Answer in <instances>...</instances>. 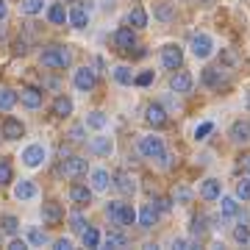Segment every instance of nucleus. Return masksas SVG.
I'll list each match as a JSON object with an SVG mask.
<instances>
[{"label": "nucleus", "mask_w": 250, "mask_h": 250, "mask_svg": "<svg viewBox=\"0 0 250 250\" xmlns=\"http://www.w3.org/2000/svg\"><path fill=\"white\" fill-rule=\"evenodd\" d=\"M70 62H72V53L67 45H47L39 53V64L47 67V70H67Z\"/></svg>", "instance_id": "nucleus-1"}, {"label": "nucleus", "mask_w": 250, "mask_h": 250, "mask_svg": "<svg viewBox=\"0 0 250 250\" xmlns=\"http://www.w3.org/2000/svg\"><path fill=\"white\" fill-rule=\"evenodd\" d=\"M72 83H75L78 92H92L95 86H98V72L83 64V67H78V70L72 72Z\"/></svg>", "instance_id": "nucleus-2"}, {"label": "nucleus", "mask_w": 250, "mask_h": 250, "mask_svg": "<svg viewBox=\"0 0 250 250\" xmlns=\"http://www.w3.org/2000/svg\"><path fill=\"white\" fill-rule=\"evenodd\" d=\"M181 64H184V47L181 45H164L161 47V67L164 70H181Z\"/></svg>", "instance_id": "nucleus-3"}, {"label": "nucleus", "mask_w": 250, "mask_h": 250, "mask_svg": "<svg viewBox=\"0 0 250 250\" xmlns=\"http://www.w3.org/2000/svg\"><path fill=\"white\" fill-rule=\"evenodd\" d=\"M22 164H25L28 170H36V167H42L45 164V159H47V150H45V145H28L25 150H22Z\"/></svg>", "instance_id": "nucleus-4"}, {"label": "nucleus", "mask_w": 250, "mask_h": 250, "mask_svg": "<svg viewBox=\"0 0 250 250\" xmlns=\"http://www.w3.org/2000/svg\"><path fill=\"white\" fill-rule=\"evenodd\" d=\"M139 153H142L145 159H159V156H164V139H161V136H142V139H139Z\"/></svg>", "instance_id": "nucleus-5"}, {"label": "nucleus", "mask_w": 250, "mask_h": 250, "mask_svg": "<svg viewBox=\"0 0 250 250\" xmlns=\"http://www.w3.org/2000/svg\"><path fill=\"white\" fill-rule=\"evenodd\" d=\"M189 47H192V56L203 62V59H208V56L214 53V39H211L208 34H195V36H192V45H189Z\"/></svg>", "instance_id": "nucleus-6"}, {"label": "nucleus", "mask_w": 250, "mask_h": 250, "mask_svg": "<svg viewBox=\"0 0 250 250\" xmlns=\"http://www.w3.org/2000/svg\"><path fill=\"white\" fill-rule=\"evenodd\" d=\"M86 167H89V161L83 156H67L62 164V172L67 178H81V175H86Z\"/></svg>", "instance_id": "nucleus-7"}, {"label": "nucleus", "mask_w": 250, "mask_h": 250, "mask_svg": "<svg viewBox=\"0 0 250 250\" xmlns=\"http://www.w3.org/2000/svg\"><path fill=\"white\" fill-rule=\"evenodd\" d=\"M192 86H195V78H192L187 70H175V72H172L170 92H175V95H189V92H192Z\"/></svg>", "instance_id": "nucleus-8"}, {"label": "nucleus", "mask_w": 250, "mask_h": 250, "mask_svg": "<svg viewBox=\"0 0 250 250\" xmlns=\"http://www.w3.org/2000/svg\"><path fill=\"white\" fill-rule=\"evenodd\" d=\"M22 134H25V125H22V120H17V117H6V120H3V125H0V136H3V139L17 142Z\"/></svg>", "instance_id": "nucleus-9"}, {"label": "nucleus", "mask_w": 250, "mask_h": 250, "mask_svg": "<svg viewBox=\"0 0 250 250\" xmlns=\"http://www.w3.org/2000/svg\"><path fill=\"white\" fill-rule=\"evenodd\" d=\"M114 45H117V50H131V47H136V28H131V25L117 28Z\"/></svg>", "instance_id": "nucleus-10"}, {"label": "nucleus", "mask_w": 250, "mask_h": 250, "mask_svg": "<svg viewBox=\"0 0 250 250\" xmlns=\"http://www.w3.org/2000/svg\"><path fill=\"white\" fill-rule=\"evenodd\" d=\"M42 100H45V92L42 89H36V86H22L20 89V103L25 108H42Z\"/></svg>", "instance_id": "nucleus-11"}, {"label": "nucleus", "mask_w": 250, "mask_h": 250, "mask_svg": "<svg viewBox=\"0 0 250 250\" xmlns=\"http://www.w3.org/2000/svg\"><path fill=\"white\" fill-rule=\"evenodd\" d=\"M145 120L150 128H164L167 125V108L161 106V103H150V106L145 108Z\"/></svg>", "instance_id": "nucleus-12"}, {"label": "nucleus", "mask_w": 250, "mask_h": 250, "mask_svg": "<svg viewBox=\"0 0 250 250\" xmlns=\"http://www.w3.org/2000/svg\"><path fill=\"white\" fill-rule=\"evenodd\" d=\"M89 150L95 153V156H103V159H108V156L114 153V139H111V136H103V134L92 136V139H89Z\"/></svg>", "instance_id": "nucleus-13"}, {"label": "nucleus", "mask_w": 250, "mask_h": 250, "mask_svg": "<svg viewBox=\"0 0 250 250\" xmlns=\"http://www.w3.org/2000/svg\"><path fill=\"white\" fill-rule=\"evenodd\" d=\"M92 195H95V189L86 187V184H72V187H70V200L78 206V208L89 206L92 203Z\"/></svg>", "instance_id": "nucleus-14"}, {"label": "nucleus", "mask_w": 250, "mask_h": 250, "mask_svg": "<svg viewBox=\"0 0 250 250\" xmlns=\"http://www.w3.org/2000/svg\"><path fill=\"white\" fill-rule=\"evenodd\" d=\"M62 220H64L62 203H56V200H47V203H42V223H45V225H59Z\"/></svg>", "instance_id": "nucleus-15"}, {"label": "nucleus", "mask_w": 250, "mask_h": 250, "mask_svg": "<svg viewBox=\"0 0 250 250\" xmlns=\"http://www.w3.org/2000/svg\"><path fill=\"white\" fill-rule=\"evenodd\" d=\"M228 136H231V142H236V145H248L250 142V120H233Z\"/></svg>", "instance_id": "nucleus-16"}, {"label": "nucleus", "mask_w": 250, "mask_h": 250, "mask_svg": "<svg viewBox=\"0 0 250 250\" xmlns=\"http://www.w3.org/2000/svg\"><path fill=\"white\" fill-rule=\"evenodd\" d=\"M39 195V189H36V184L31 178H20L17 184H14V197H17L20 203H25V200H34V197Z\"/></svg>", "instance_id": "nucleus-17"}, {"label": "nucleus", "mask_w": 250, "mask_h": 250, "mask_svg": "<svg viewBox=\"0 0 250 250\" xmlns=\"http://www.w3.org/2000/svg\"><path fill=\"white\" fill-rule=\"evenodd\" d=\"M114 187H117V192L120 195H125V197H131L136 192V178L131 175V172H125V170H120L114 175Z\"/></svg>", "instance_id": "nucleus-18"}, {"label": "nucleus", "mask_w": 250, "mask_h": 250, "mask_svg": "<svg viewBox=\"0 0 250 250\" xmlns=\"http://www.w3.org/2000/svg\"><path fill=\"white\" fill-rule=\"evenodd\" d=\"M159 214H161V211L153 206V200H150V203L142 206V211H139V217H136V223H139V228H145V231H147V228H153V225H156Z\"/></svg>", "instance_id": "nucleus-19"}, {"label": "nucleus", "mask_w": 250, "mask_h": 250, "mask_svg": "<svg viewBox=\"0 0 250 250\" xmlns=\"http://www.w3.org/2000/svg\"><path fill=\"white\" fill-rule=\"evenodd\" d=\"M220 214H223L225 220L239 217V197L236 195H220Z\"/></svg>", "instance_id": "nucleus-20"}, {"label": "nucleus", "mask_w": 250, "mask_h": 250, "mask_svg": "<svg viewBox=\"0 0 250 250\" xmlns=\"http://www.w3.org/2000/svg\"><path fill=\"white\" fill-rule=\"evenodd\" d=\"M225 81H228V75H225L223 67H206V70H203V83H206V86H211V89L223 86Z\"/></svg>", "instance_id": "nucleus-21"}, {"label": "nucleus", "mask_w": 250, "mask_h": 250, "mask_svg": "<svg viewBox=\"0 0 250 250\" xmlns=\"http://www.w3.org/2000/svg\"><path fill=\"white\" fill-rule=\"evenodd\" d=\"M111 184H114V175H108V170H103V167L92 170V184L89 187L95 189V192H106Z\"/></svg>", "instance_id": "nucleus-22"}, {"label": "nucleus", "mask_w": 250, "mask_h": 250, "mask_svg": "<svg viewBox=\"0 0 250 250\" xmlns=\"http://www.w3.org/2000/svg\"><path fill=\"white\" fill-rule=\"evenodd\" d=\"M47 22H50V25H64V22H70V11L64 9V3L47 6Z\"/></svg>", "instance_id": "nucleus-23"}, {"label": "nucleus", "mask_w": 250, "mask_h": 250, "mask_svg": "<svg viewBox=\"0 0 250 250\" xmlns=\"http://www.w3.org/2000/svg\"><path fill=\"white\" fill-rule=\"evenodd\" d=\"M220 195H223V184L217 178H206L203 187H200V197L203 200H220Z\"/></svg>", "instance_id": "nucleus-24"}, {"label": "nucleus", "mask_w": 250, "mask_h": 250, "mask_svg": "<svg viewBox=\"0 0 250 250\" xmlns=\"http://www.w3.org/2000/svg\"><path fill=\"white\" fill-rule=\"evenodd\" d=\"M72 108H75V106H72V100L67 98V95H59V98L53 100L50 111H53V117H62V120H64V117H70V114H72Z\"/></svg>", "instance_id": "nucleus-25"}, {"label": "nucleus", "mask_w": 250, "mask_h": 250, "mask_svg": "<svg viewBox=\"0 0 250 250\" xmlns=\"http://www.w3.org/2000/svg\"><path fill=\"white\" fill-rule=\"evenodd\" d=\"M128 25L136 28V31L147 28V11H145L142 6H134V9L128 11Z\"/></svg>", "instance_id": "nucleus-26"}, {"label": "nucleus", "mask_w": 250, "mask_h": 250, "mask_svg": "<svg viewBox=\"0 0 250 250\" xmlns=\"http://www.w3.org/2000/svg\"><path fill=\"white\" fill-rule=\"evenodd\" d=\"M83 123H86V128H92V131H103V128L108 125V114L95 108V111H89V114H86V120H83Z\"/></svg>", "instance_id": "nucleus-27"}, {"label": "nucleus", "mask_w": 250, "mask_h": 250, "mask_svg": "<svg viewBox=\"0 0 250 250\" xmlns=\"http://www.w3.org/2000/svg\"><path fill=\"white\" fill-rule=\"evenodd\" d=\"M114 81L120 83V86H131L136 81V75H134V70L128 67V64H117L114 67Z\"/></svg>", "instance_id": "nucleus-28"}, {"label": "nucleus", "mask_w": 250, "mask_h": 250, "mask_svg": "<svg viewBox=\"0 0 250 250\" xmlns=\"http://www.w3.org/2000/svg\"><path fill=\"white\" fill-rule=\"evenodd\" d=\"M70 25L72 28H86V25H89V11L83 9V6L70 9Z\"/></svg>", "instance_id": "nucleus-29"}, {"label": "nucleus", "mask_w": 250, "mask_h": 250, "mask_svg": "<svg viewBox=\"0 0 250 250\" xmlns=\"http://www.w3.org/2000/svg\"><path fill=\"white\" fill-rule=\"evenodd\" d=\"M20 103V92L14 89H0V111H11Z\"/></svg>", "instance_id": "nucleus-30"}, {"label": "nucleus", "mask_w": 250, "mask_h": 250, "mask_svg": "<svg viewBox=\"0 0 250 250\" xmlns=\"http://www.w3.org/2000/svg\"><path fill=\"white\" fill-rule=\"evenodd\" d=\"M81 242H83V248H100V242H103V236H100V231L95 228V225H89L86 231L81 233Z\"/></svg>", "instance_id": "nucleus-31"}, {"label": "nucleus", "mask_w": 250, "mask_h": 250, "mask_svg": "<svg viewBox=\"0 0 250 250\" xmlns=\"http://www.w3.org/2000/svg\"><path fill=\"white\" fill-rule=\"evenodd\" d=\"M120 214H123V200H108L106 203V217L108 223L120 228Z\"/></svg>", "instance_id": "nucleus-32"}, {"label": "nucleus", "mask_w": 250, "mask_h": 250, "mask_svg": "<svg viewBox=\"0 0 250 250\" xmlns=\"http://www.w3.org/2000/svg\"><path fill=\"white\" fill-rule=\"evenodd\" d=\"M103 245L106 248H128V236L120 231H108L106 236H103Z\"/></svg>", "instance_id": "nucleus-33"}, {"label": "nucleus", "mask_w": 250, "mask_h": 250, "mask_svg": "<svg viewBox=\"0 0 250 250\" xmlns=\"http://www.w3.org/2000/svg\"><path fill=\"white\" fill-rule=\"evenodd\" d=\"M0 228H3V233H9V236H17L20 233V220L14 214H3L0 217Z\"/></svg>", "instance_id": "nucleus-34"}, {"label": "nucleus", "mask_w": 250, "mask_h": 250, "mask_svg": "<svg viewBox=\"0 0 250 250\" xmlns=\"http://www.w3.org/2000/svg\"><path fill=\"white\" fill-rule=\"evenodd\" d=\"M70 228H72V233H83L86 228H89L86 214H83V211H72L70 214Z\"/></svg>", "instance_id": "nucleus-35"}, {"label": "nucleus", "mask_w": 250, "mask_h": 250, "mask_svg": "<svg viewBox=\"0 0 250 250\" xmlns=\"http://www.w3.org/2000/svg\"><path fill=\"white\" fill-rule=\"evenodd\" d=\"M233 242H236V245H248L250 242V228H248V223H245V217H242L239 223H236V228H233Z\"/></svg>", "instance_id": "nucleus-36"}, {"label": "nucleus", "mask_w": 250, "mask_h": 250, "mask_svg": "<svg viewBox=\"0 0 250 250\" xmlns=\"http://www.w3.org/2000/svg\"><path fill=\"white\" fill-rule=\"evenodd\" d=\"M20 9H22V14H28V17H36V14H42V9H45V0H22Z\"/></svg>", "instance_id": "nucleus-37"}, {"label": "nucleus", "mask_w": 250, "mask_h": 250, "mask_svg": "<svg viewBox=\"0 0 250 250\" xmlns=\"http://www.w3.org/2000/svg\"><path fill=\"white\" fill-rule=\"evenodd\" d=\"M25 239H28V245H31V248H42V245H47V233L39 231V228H28Z\"/></svg>", "instance_id": "nucleus-38"}, {"label": "nucleus", "mask_w": 250, "mask_h": 250, "mask_svg": "<svg viewBox=\"0 0 250 250\" xmlns=\"http://www.w3.org/2000/svg\"><path fill=\"white\" fill-rule=\"evenodd\" d=\"M153 14H156V20H161V22H172V20H175V9H172V3H159Z\"/></svg>", "instance_id": "nucleus-39"}, {"label": "nucleus", "mask_w": 250, "mask_h": 250, "mask_svg": "<svg viewBox=\"0 0 250 250\" xmlns=\"http://www.w3.org/2000/svg\"><path fill=\"white\" fill-rule=\"evenodd\" d=\"M192 197H195V192H192L189 187H184V184H181V187H175V192H172V200H175L178 206L192 203Z\"/></svg>", "instance_id": "nucleus-40"}, {"label": "nucleus", "mask_w": 250, "mask_h": 250, "mask_svg": "<svg viewBox=\"0 0 250 250\" xmlns=\"http://www.w3.org/2000/svg\"><path fill=\"white\" fill-rule=\"evenodd\" d=\"M67 139H70V142H83V139H86V123H78V125H72L70 131H67Z\"/></svg>", "instance_id": "nucleus-41"}, {"label": "nucleus", "mask_w": 250, "mask_h": 250, "mask_svg": "<svg viewBox=\"0 0 250 250\" xmlns=\"http://www.w3.org/2000/svg\"><path fill=\"white\" fill-rule=\"evenodd\" d=\"M206 223H208V217H206V214L192 217V225H189V231L195 233V236H200V233H206V231H208V225H206Z\"/></svg>", "instance_id": "nucleus-42"}, {"label": "nucleus", "mask_w": 250, "mask_h": 250, "mask_svg": "<svg viewBox=\"0 0 250 250\" xmlns=\"http://www.w3.org/2000/svg\"><path fill=\"white\" fill-rule=\"evenodd\" d=\"M136 211H134V206L131 203H123V214H120V228H123V225H134L136 223Z\"/></svg>", "instance_id": "nucleus-43"}, {"label": "nucleus", "mask_w": 250, "mask_h": 250, "mask_svg": "<svg viewBox=\"0 0 250 250\" xmlns=\"http://www.w3.org/2000/svg\"><path fill=\"white\" fill-rule=\"evenodd\" d=\"M14 181V170H11V161H0V187H9Z\"/></svg>", "instance_id": "nucleus-44"}, {"label": "nucleus", "mask_w": 250, "mask_h": 250, "mask_svg": "<svg viewBox=\"0 0 250 250\" xmlns=\"http://www.w3.org/2000/svg\"><path fill=\"white\" fill-rule=\"evenodd\" d=\"M236 197H239L242 203H245V200H250V175H245V178L236 184Z\"/></svg>", "instance_id": "nucleus-45"}, {"label": "nucleus", "mask_w": 250, "mask_h": 250, "mask_svg": "<svg viewBox=\"0 0 250 250\" xmlns=\"http://www.w3.org/2000/svg\"><path fill=\"white\" fill-rule=\"evenodd\" d=\"M211 131H214V123H211V120H206V123H200V125L195 128V139H197V142H203V139L211 134Z\"/></svg>", "instance_id": "nucleus-46"}, {"label": "nucleus", "mask_w": 250, "mask_h": 250, "mask_svg": "<svg viewBox=\"0 0 250 250\" xmlns=\"http://www.w3.org/2000/svg\"><path fill=\"white\" fill-rule=\"evenodd\" d=\"M172 203H175V200H172V197H153V206H156V208H159L161 214H167V211H172Z\"/></svg>", "instance_id": "nucleus-47"}, {"label": "nucleus", "mask_w": 250, "mask_h": 250, "mask_svg": "<svg viewBox=\"0 0 250 250\" xmlns=\"http://www.w3.org/2000/svg\"><path fill=\"white\" fill-rule=\"evenodd\" d=\"M134 83H136V86H150V83H153V70H145V72H139Z\"/></svg>", "instance_id": "nucleus-48"}, {"label": "nucleus", "mask_w": 250, "mask_h": 250, "mask_svg": "<svg viewBox=\"0 0 250 250\" xmlns=\"http://www.w3.org/2000/svg\"><path fill=\"white\" fill-rule=\"evenodd\" d=\"M53 248L56 250H72V239H70V236H62V239L53 242Z\"/></svg>", "instance_id": "nucleus-49"}, {"label": "nucleus", "mask_w": 250, "mask_h": 250, "mask_svg": "<svg viewBox=\"0 0 250 250\" xmlns=\"http://www.w3.org/2000/svg\"><path fill=\"white\" fill-rule=\"evenodd\" d=\"M31 245H28V239H11L9 242V250H28Z\"/></svg>", "instance_id": "nucleus-50"}, {"label": "nucleus", "mask_w": 250, "mask_h": 250, "mask_svg": "<svg viewBox=\"0 0 250 250\" xmlns=\"http://www.w3.org/2000/svg\"><path fill=\"white\" fill-rule=\"evenodd\" d=\"M172 159H175V156H170V153H164V156H159L156 161H159V164L164 167V170H170V167H172Z\"/></svg>", "instance_id": "nucleus-51"}, {"label": "nucleus", "mask_w": 250, "mask_h": 250, "mask_svg": "<svg viewBox=\"0 0 250 250\" xmlns=\"http://www.w3.org/2000/svg\"><path fill=\"white\" fill-rule=\"evenodd\" d=\"M14 53H20V56L28 53V42L25 39H17V42H14Z\"/></svg>", "instance_id": "nucleus-52"}, {"label": "nucleus", "mask_w": 250, "mask_h": 250, "mask_svg": "<svg viewBox=\"0 0 250 250\" xmlns=\"http://www.w3.org/2000/svg\"><path fill=\"white\" fill-rule=\"evenodd\" d=\"M239 164H242V170L250 172V153H242V156H239Z\"/></svg>", "instance_id": "nucleus-53"}, {"label": "nucleus", "mask_w": 250, "mask_h": 250, "mask_svg": "<svg viewBox=\"0 0 250 250\" xmlns=\"http://www.w3.org/2000/svg\"><path fill=\"white\" fill-rule=\"evenodd\" d=\"M6 17H9V3H6V0H0V22H3Z\"/></svg>", "instance_id": "nucleus-54"}, {"label": "nucleus", "mask_w": 250, "mask_h": 250, "mask_svg": "<svg viewBox=\"0 0 250 250\" xmlns=\"http://www.w3.org/2000/svg\"><path fill=\"white\" fill-rule=\"evenodd\" d=\"M172 248H181V250L192 248V242H189V239H172Z\"/></svg>", "instance_id": "nucleus-55"}, {"label": "nucleus", "mask_w": 250, "mask_h": 250, "mask_svg": "<svg viewBox=\"0 0 250 250\" xmlns=\"http://www.w3.org/2000/svg\"><path fill=\"white\" fill-rule=\"evenodd\" d=\"M0 242H3V228H0Z\"/></svg>", "instance_id": "nucleus-56"}, {"label": "nucleus", "mask_w": 250, "mask_h": 250, "mask_svg": "<svg viewBox=\"0 0 250 250\" xmlns=\"http://www.w3.org/2000/svg\"><path fill=\"white\" fill-rule=\"evenodd\" d=\"M59 3H70V0H59Z\"/></svg>", "instance_id": "nucleus-57"}, {"label": "nucleus", "mask_w": 250, "mask_h": 250, "mask_svg": "<svg viewBox=\"0 0 250 250\" xmlns=\"http://www.w3.org/2000/svg\"><path fill=\"white\" fill-rule=\"evenodd\" d=\"M248 175H250V172H248Z\"/></svg>", "instance_id": "nucleus-58"}]
</instances>
